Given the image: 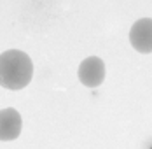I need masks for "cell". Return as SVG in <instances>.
Segmentation results:
<instances>
[{"label":"cell","mask_w":152,"mask_h":149,"mask_svg":"<svg viewBox=\"0 0 152 149\" xmlns=\"http://www.w3.org/2000/svg\"><path fill=\"white\" fill-rule=\"evenodd\" d=\"M33 77V63L25 51L9 49L0 55V86L5 89H23Z\"/></svg>","instance_id":"1"},{"label":"cell","mask_w":152,"mask_h":149,"mask_svg":"<svg viewBox=\"0 0 152 149\" xmlns=\"http://www.w3.org/2000/svg\"><path fill=\"white\" fill-rule=\"evenodd\" d=\"M79 81L88 86V88H96L103 83L105 79V63L103 60L98 58V56H89V58L82 60L80 65H79Z\"/></svg>","instance_id":"2"},{"label":"cell","mask_w":152,"mask_h":149,"mask_svg":"<svg viewBox=\"0 0 152 149\" xmlns=\"http://www.w3.org/2000/svg\"><path fill=\"white\" fill-rule=\"evenodd\" d=\"M129 42L138 53H152V18H140L129 30Z\"/></svg>","instance_id":"3"},{"label":"cell","mask_w":152,"mask_h":149,"mask_svg":"<svg viewBox=\"0 0 152 149\" xmlns=\"http://www.w3.org/2000/svg\"><path fill=\"white\" fill-rule=\"evenodd\" d=\"M21 128H23V119L16 109L12 107L0 109V140L2 142L18 139L21 134Z\"/></svg>","instance_id":"4"}]
</instances>
